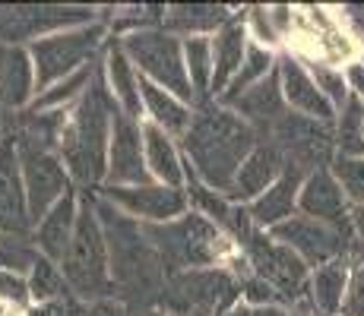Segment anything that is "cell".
I'll list each match as a JSON object with an SVG mask.
<instances>
[{"mask_svg":"<svg viewBox=\"0 0 364 316\" xmlns=\"http://www.w3.org/2000/svg\"><path fill=\"white\" fill-rule=\"evenodd\" d=\"M260 136L247 121L219 102H203L193 111L191 130L181 136V152L191 171L215 193L232 190L237 171L257 149Z\"/></svg>","mask_w":364,"mask_h":316,"instance_id":"obj_1","label":"cell"},{"mask_svg":"<svg viewBox=\"0 0 364 316\" xmlns=\"http://www.w3.org/2000/svg\"><path fill=\"white\" fill-rule=\"evenodd\" d=\"M95 209L105 228V241H108V256H111V282H114V298L127 304L130 313H152L159 307V298L165 291L168 269L159 259L156 247L149 237L143 234V224L127 219L108 206L105 200L95 196Z\"/></svg>","mask_w":364,"mask_h":316,"instance_id":"obj_2","label":"cell"},{"mask_svg":"<svg viewBox=\"0 0 364 316\" xmlns=\"http://www.w3.org/2000/svg\"><path fill=\"white\" fill-rule=\"evenodd\" d=\"M117 104L102 80V63L86 95L67 111V124L60 133L58 156L80 190H99L108 174L111 126H114Z\"/></svg>","mask_w":364,"mask_h":316,"instance_id":"obj_3","label":"cell"},{"mask_svg":"<svg viewBox=\"0 0 364 316\" xmlns=\"http://www.w3.org/2000/svg\"><path fill=\"white\" fill-rule=\"evenodd\" d=\"M143 234L156 247L168 276L187 272V269H215V266H225L228 269V263L241 253V247L219 224L209 222L206 215L193 212V209L174 222L143 224Z\"/></svg>","mask_w":364,"mask_h":316,"instance_id":"obj_4","label":"cell"},{"mask_svg":"<svg viewBox=\"0 0 364 316\" xmlns=\"http://www.w3.org/2000/svg\"><path fill=\"white\" fill-rule=\"evenodd\" d=\"M60 272H64L70 291L82 304L114 298L108 241H105V228L99 209H95V193H89V190H80V219H76V231L67 247V256L60 259Z\"/></svg>","mask_w":364,"mask_h":316,"instance_id":"obj_5","label":"cell"},{"mask_svg":"<svg viewBox=\"0 0 364 316\" xmlns=\"http://www.w3.org/2000/svg\"><path fill=\"white\" fill-rule=\"evenodd\" d=\"M111 41V29L102 23L92 26H80V29H67V32H54L48 38L32 41L29 58L35 67V92H48L51 86H58L60 80L80 73L89 63H99L105 48Z\"/></svg>","mask_w":364,"mask_h":316,"instance_id":"obj_6","label":"cell"},{"mask_svg":"<svg viewBox=\"0 0 364 316\" xmlns=\"http://www.w3.org/2000/svg\"><path fill=\"white\" fill-rule=\"evenodd\" d=\"M241 304V278L225 266L168 276L156 310L162 316H225Z\"/></svg>","mask_w":364,"mask_h":316,"instance_id":"obj_7","label":"cell"},{"mask_svg":"<svg viewBox=\"0 0 364 316\" xmlns=\"http://www.w3.org/2000/svg\"><path fill=\"white\" fill-rule=\"evenodd\" d=\"M124 54L130 58V63L136 67V73L143 80L162 86L165 92L178 95L181 102L197 108V92L191 86L187 76V63H184V41L178 35L165 32L162 26H146V29L117 35Z\"/></svg>","mask_w":364,"mask_h":316,"instance_id":"obj_8","label":"cell"},{"mask_svg":"<svg viewBox=\"0 0 364 316\" xmlns=\"http://www.w3.org/2000/svg\"><path fill=\"white\" fill-rule=\"evenodd\" d=\"M241 253H244V259H247L250 272H254L257 278H263L266 285L276 288L285 304L295 307V310H311V304H307L311 266H307L298 253H291L279 241H272L269 231H260V228L241 244Z\"/></svg>","mask_w":364,"mask_h":316,"instance_id":"obj_9","label":"cell"},{"mask_svg":"<svg viewBox=\"0 0 364 316\" xmlns=\"http://www.w3.org/2000/svg\"><path fill=\"white\" fill-rule=\"evenodd\" d=\"M282 152L285 165H295L304 174H314L320 168H330L336 158V133L330 124H317L311 117H301L295 111L282 117L272 133L263 139Z\"/></svg>","mask_w":364,"mask_h":316,"instance_id":"obj_10","label":"cell"},{"mask_svg":"<svg viewBox=\"0 0 364 316\" xmlns=\"http://www.w3.org/2000/svg\"><path fill=\"white\" fill-rule=\"evenodd\" d=\"M272 241H279L282 247H289L291 253H298L311 269L317 266H326L339 256H358V247H355V237L348 231H339L333 224H323L317 219H307V215H291L289 222L276 224L269 231Z\"/></svg>","mask_w":364,"mask_h":316,"instance_id":"obj_11","label":"cell"},{"mask_svg":"<svg viewBox=\"0 0 364 316\" xmlns=\"http://www.w3.org/2000/svg\"><path fill=\"white\" fill-rule=\"evenodd\" d=\"M19 165H23V184H26V200H29V219L32 228L58 206L60 200L76 190L73 178L64 168L58 152L48 149H32V146H16Z\"/></svg>","mask_w":364,"mask_h":316,"instance_id":"obj_12","label":"cell"},{"mask_svg":"<svg viewBox=\"0 0 364 316\" xmlns=\"http://www.w3.org/2000/svg\"><path fill=\"white\" fill-rule=\"evenodd\" d=\"M95 196L124 212L139 224H165L191 212V200L184 190L165 184H143V187H99Z\"/></svg>","mask_w":364,"mask_h":316,"instance_id":"obj_13","label":"cell"},{"mask_svg":"<svg viewBox=\"0 0 364 316\" xmlns=\"http://www.w3.org/2000/svg\"><path fill=\"white\" fill-rule=\"evenodd\" d=\"M156 184L146 168L143 152V121H133L124 111L114 114L111 126V149H108V174L102 187H143Z\"/></svg>","mask_w":364,"mask_h":316,"instance_id":"obj_14","label":"cell"},{"mask_svg":"<svg viewBox=\"0 0 364 316\" xmlns=\"http://www.w3.org/2000/svg\"><path fill=\"white\" fill-rule=\"evenodd\" d=\"M276 70H279V82H282V95H285L289 111H295L301 117H311V121H317V124H330V126L336 124L339 111H336L330 104V98L317 89L307 63L301 60L295 51H279Z\"/></svg>","mask_w":364,"mask_h":316,"instance_id":"obj_15","label":"cell"},{"mask_svg":"<svg viewBox=\"0 0 364 316\" xmlns=\"http://www.w3.org/2000/svg\"><path fill=\"white\" fill-rule=\"evenodd\" d=\"M99 23V13L92 6H26L16 10L13 19L6 23V45H32L38 38H48L54 32L80 29V26Z\"/></svg>","mask_w":364,"mask_h":316,"instance_id":"obj_16","label":"cell"},{"mask_svg":"<svg viewBox=\"0 0 364 316\" xmlns=\"http://www.w3.org/2000/svg\"><path fill=\"white\" fill-rule=\"evenodd\" d=\"M0 231L32 237L29 200H26V184H23V165H19V152H16L13 136L0 139Z\"/></svg>","mask_w":364,"mask_h":316,"instance_id":"obj_17","label":"cell"},{"mask_svg":"<svg viewBox=\"0 0 364 316\" xmlns=\"http://www.w3.org/2000/svg\"><path fill=\"white\" fill-rule=\"evenodd\" d=\"M298 212L352 234V202L346 200V193H342L339 180L333 178L330 168H320V171L307 174L298 196Z\"/></svg>","mask_w":364,"mask_h":316,"instance_id":"obj_18","label":"cell"},{"mask_svg":"<svg viewBox=\"0 0 364 316\" xmlns=\"http://www.w3.org/2000/svg\"><path fill=\"white\" fill-rule=\"evenodd\" d=\"M228 108L235 111L241 121H247L257 130L260 143L272 133V126L289 114V104L282 95V82H279V70H272L266 80H260L257 86H250L241 98H235Z\"/></svg>","mask_w":364,"mask_h":316,"instance_id":"obj_19","label":"cell"},{"mask_svg":"<svg viewBox=\"0 0 364 316\" xmlns=\"http://www.w3.org/2000/svg\"><path fill=\"white\" fill-rule=\"evenodd\" d=\"M282 171H285L282 152L272 143H257V149L250 152L247 161L241 165V171H237L235 184L228 190V200L235 206H250V202L260 200L266 190L282 178Z\"/></svg>","mask_w":364,"mask_h":316,"instance_id":"obj_20","label":"cell"},{"mask_svg":"<svg viewBox=\"0 0 364 316\" xmlns=\"http://www.w3.org/2000/svg\"><path fill=\"white\" fill-rule=\"evenodd\" d=\"M307 174L295 165H285L282 178L276 180L260 200H254L247 206V215L254 222V228L260 231H272L276 224L289 222L291 215H298V196H301V187H304Z\"/></svg>","mask_w":364,"mask_h":316,"instance_id":"obj_21","label":"cell"},{"mask_svg":"<svg viewBox=\"0 0 364 316\" xmlns=\"http://www.w3.org/2000/svg\"><path fill=\"white\" fill-rule=\"evenodd\" d=\"M250 45V32L247 23H244V13H235L219 32L213 35V102H219V95L228 89V82L237 76L244 63V54H247Z\"/></svg>","mask_w":364,"mask_h":316,"instance_id":"obj_22","label":"cell"},{"mask_svg":"<svg viewBox=\"0 0 364 316\" xmlns=\"http://www.w3.org/2000/svg\"><path fill=\"white\" fill-rule=\"evenodd\" d=\"M102 80L108 86L114 104L133 121H143V95H139V73L124 54L121 41L111 38L102 54Z\"/></svg>","mask_w":364,"mask_h":316,"instance_id":"obj_23","label":"cell"},{"mask_svg":"<svg viewBox=\"0 0 364 316\" xmlns=\"http://www.w3.org/2000/svg\"><path fill=\"white\" fill-rule=\"evenodd\" d=\"M76 219H80V190H70L64 200L32 228V241L41 256L54 259V263L60 266V259L67 256L70 241H73Z\"/></svg>","mask_w":364,"mask_h":316,"instance_id":"obj_24","label":"cell"},{"mask_svg":"<svg viewBox=\"0 0 364 316\" xmlns=\"http://www.w3.org/2000/svg\"><path fill=\"white\" fill-rule=\"evenodd\" d=\"M35 67L26 45L0 48V104L26 111L35 102Z\"/></svg>","mask_w":364,"mask_h":316,"instance_id":"obj_25","label":"cell"},{"mask_svg":"<svg viewBox=\"0 0 364 316\" xmlns=\"http://www.w3.org/2000/svg\"><path fill=\"white\" fill-rule=\"evenodd\" d=\"M355 259L339 256L326 266L311 269V285H307V304H311L314 316H339L342 304H346L348 282H352Z\"/></svg>","mask_w":364,"mask_h":316,"instance_id":"obj_26","label":"cell"},{"mask_svg":"<svg viewBox=\"0 0 364 316\" xmlns=\"http://www.w3.org/2000/svg\"><path fill=\"white\" fill-rule=\"evenodd\" d=\"M143 152H146V168H149L156 184L184 190V152H181V143L171 133L143 121Z\"/></svg>","mask_w":364,"mask_h":316,"instance_id":"obj_27","label":"cell"},{"mask_svg":"<svg viewBox=\"0 0 364 316\" xmlns=\"http://www.w3.org/2000/svg\"><path fill=\"white\" fill-rule=\"evenodd\" d=\"M232 16L235 10L222 4H174L165 6L162 29L184 41V38H197V35H215Z\"/></svg>","mask_w":364,"mask_h":316,"instance_id":"obj_28","label":"cell"},{"mask_svg":"<svg viewBox=\"0 0 364 316\" xmlns=\"http://www.w3.org/2000/svg\"><path fill=\"white\" fill-rule=\"evenodd\" d=\"M139 95H143V121L162 126L165 133H171V136L181 143V136L191 130L193 111L197 108L187 104V102H181L178 95L165 92V89L156 86V82L143 80V76H139Z\"/></svg>","mask_w":364,"mask_h":316,"instance_id":"obj_29","label":"cell"},{"mask_svg":"<svg viewBox=\"0 0 364 316\" xmlns=\"http://www.w3.org/2000/svg\"><path fill=\"white\" fill-rule=\"evenodd\" d=\"M276 60H279V54H276V51H269V48L257 45V41L250 38L241 70H237V76H235L232 82H228L225 92L219 95V104H225V108H228V104H232L235 98H241L250 86H257L260 80H266V76H269L272 70H276Z\"/></svg>","mask_w":364,"mask_h":316,"instance_id":"obj_30","label":"cell"},{"mask_svg":"<svg viewBox=\"0 0 364 316\" xmlns=\"http://www.w3.org/2000/svg\"><path fill=\"white\" fill-rule=\"evenodd\" d=\"M184 63L191 86L197 92V104L213 102V35H197V38H184Z\"/></svg>","mask_w":364,"mask_h":316,"instance_id":"obj_31","label":"cell"},{"mask_svg":"<svg viewBox=\"0 0 364 316\" xmlns=\"http://www.w3.org/2000/svg\"><path fill=\"white\" fill-rule=\"evenodd\" d=\"M336 133V156H364V102L348 98L339 108L333 124Z\"/></svg>","mask_w":364,"mask_h":316,"instance_id":"obj_32","label":"cell"},{"mask_svg":"<svg viewBox=\"0 0 364 316\" xmlns=\"http://www.w3.org/2000/svg\"><path fill=\"white\" fill-rule=\"evenodd\" d=\"M29 294H32V304H51V300H60V298H70V285L64 278V272H60V266L54 263V259L41 256L35 259L32 272L29 276Z\"/></svg>","mask_w":364,"mask_h":316,"instance_id":"obj_33","label":"cell"},{"mask_svg":"<svg viewBox=\"0 0 364 316\" xmlns=\"http://www.w3.org/2000/svg\"><path fill=\"white\" fill-rule=\"evenodd\" d=\"M35 259H38V247H35L32 237L6 234V231H0V269L29 276Z\"/></svg>","mask_w":364,"mask_h":316,"instance_id":"obj_34","label":"cell"},{"mask_svg":"<svg viewBox=\"0 0 364 316\" xmlns=\"http://www.w3.org/2000/svg\"><path fill=\"white\" fill-rule=\"evenodd\" d=\"M301 58V54H298ZM307 63V70H311L314 82H317V89L330 98V104L336 111L342 108V104L348 102V86H346V76H342V67H333V63H323V60H314V58H301Z\"/></svg>","mask_w":364,"mask_h":316,"instance_id":"obj_35","label":"cell"},{"mask_svg":"<svg viewBox=\"0 0 364 316\" xmlns=\"http://www.w3.org/2000/svg\"><path fill=\"white\" fill-rule=\"evenodd\" d=\"M330 171L339 180L346 200L352 206H361L364 202V156H336Z\"/></svg>","mask_w":364,"mask_h":316,"instance_id":"obj_36","label":"cell"},{"mask_svg":"<svg viewBox=\"0 0 364 316\" xmlns=\"http://www.w3.org/2000/svg\"><path fill=\"white\" fill-rule=\"evenodd\" d=\"M0 304L13 307V310H29L32 294H29V278L19 272H4L0 269Z\"/></svg>","mask_w":364,"mask_h":316,"instance_id":"obj_37","label":"cell"},{"mask_svg":"<svg viewBox=\"0 0 364 316\" xmlns=\"http://www.w3.org/2000/svg\"><path fill=\"white\" fill-rule=\"evenodd\" d=\"M241 304H247V307H289L282 300V294H279L272 285H266L263 278H257L254 272L241 278Z\"/></svg>","mask_w":364,"mask_h":316,"instance_id":"obj_38","label":"cell"},{"mask_svg":"<svg viewBox=\"0 0 364 316\" xmlns=\"http://www.w3.org/2000/svg\"><path fill=\"white\" fill-rule=\"evenodd\" d=\"M339 316H364V266L358 263L352 269V282H348V294Z\"/></svg>","mask_w":364,"mask_h":316,"instance_id":"obj_39","label":"cell"},{"mask_svg":"<svg viewBox=\"0 0 364 316\" xmlns=\"http://www.w3.org/2000/svg\"><path fill=\"white\" fill-rule=\"evenodd\" d=\"M225 316H314L311 310H295V307H247L237 304Z\"/></svg>","mask_w":364,"mask_h":316,"instance_id":"obj_40","label":"cell"},{"mask_svg":"<svg viewBox=\"0 0 364 316\" xmlns=\"http://www.w3.org/2000/svg\"><path fill=\"white\" fill-rule=\"evenodd\" d=\"M342 76H346L348 95H355V98H361L364 102V58L346 63V67H342Z\"/></svg>","mask_w":364,"mask_h":316,"instance_id":"obj_41","label":"cell"},{"mask_svg":"<svg viewBox=\"0 0 364 316\" xmlns=\"http://www.w3.org/2000/svg\"><path fill=\"white\" fill-rule=\"evenodd\" d=\"M82 316H133V313L117 298H102V300H92Z\"/></svg>","mask_w":364,"mask_h":316,"instance_id":"obj_42","label":"cell"},{"mask_svg":"<svg viewBox=\"0 0 364 316\" xmlns=\"http://www.w3.org/2000/svg\"><path fill=\"white\" fill-rule=\"evenodd\" d=\"M352 234H355L358 253H364V202L361 206H352Z\"/></svg>","mask_w":364,"mask_h":316,"instance_id":"obj_43","label":"cell"},{"mask_svg":"<svg viewBox=\"0 0 364 316\" xmlns=\"http://www.w3.org/2000/svg\"><path fill=\"white\" fill-rule=\"evenodd\" d=\"M355 263H358V266H364V253H358V256H355Z\"/></svg>","mask_w":364,"mask_h":316,"instance_id":"obj_44","label":"cell"},{"mask_svg":"<svg viewBox=\"0 0 364 316\" xmlns=\"http://www.w3.org/2000/svg\"><path fill=\"white\" fill-rule=\"evenodd\" d=\"M361 35H364V32H361ZM361 41H364V38H361Z\"/></svg>","mask_w":364,"mask_h":316,"instance_id":"obj_45","label":"cell"},{"mask_svg":"<svg viewBox=\"0 0 364 316\" xmlns=\"http://www.w3.org/2000/svg\"><path fill=\"white\" fill-rule=\"evenodd\" d=\"M361 58H364V54H361Z\"/></svg>","mask_w":364,"mask_h":316,"instance_id":"obj_46","label":"cell"}]
</instances>
